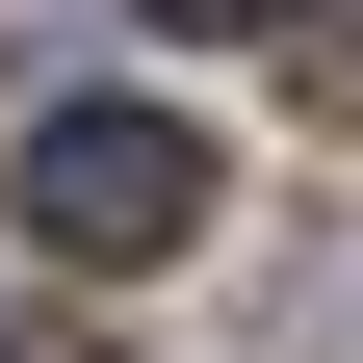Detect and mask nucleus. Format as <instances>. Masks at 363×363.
I'll list each match as a JSON object with an SVG mask.
<instances>
[{"instance_id":"2","label":"nucleus","mask_w":363,"mask_h":363,"mask_svg":"<svg viewBox=\"0 0 363 363\" xmlns=\"http://www.w3.org/2000/svg\"><path fill=\"white\" fill-rule=\"evenodd\" d=\"M130 26H182V52H259V26H311V0H130Z\"/></svg>"},{"instance_id":"3","label":"nucleus","mask_w":363,"mask_h":363,"mask_svg":"<svg viewBox=\"0 0 363 363\" xmlns=\"http://www.w3.org/2000/svg\"><path fill=\"white\" fill-rule=\"evenodd\" d=\"M311 78H337V104H363V26H311Z\"/></svg>"},{"instance_id":"1","label":"nucleus","mask_w":363,"mask_h":363,"mask_svg":"<svg viewBox=\"0 0 363 363\" xmlns=\"http://www.w3.org/2000/svg\"><path fill=\"white\" fill-rule=\"evenodd\" d=\"M26 234H52L78 286L182 259V234H208V130H182V104H26Z\"/></svg>"}]
</instances>
